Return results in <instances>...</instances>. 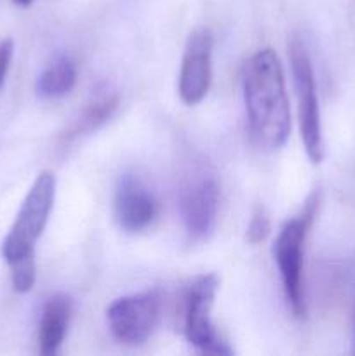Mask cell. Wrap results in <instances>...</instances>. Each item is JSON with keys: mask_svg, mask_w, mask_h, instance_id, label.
<instances>
[{"mask_svg": "<svg viewBox=\"0 0 355 356\" xmlns=\"http://www.w3.org/2000/svg\"><path fill=\"white\" fill-rule=\"evenodd\" d=\"M271 229L270 218H268L267 211L263 207H258L254 211L253 218H251L249 226H247V242L256 245V243H261L268 236Z\"/></svg>", "mask_w": 355, "mask_h": 356, "instance_id": "obj_13", "label": "cell"}, {"mask_svg": "<svg viewBox=\"0 0 355 356\" xmlns=\"http://www.w3.org/2000/svg\"><path fill=\"white\" fill-rule=\"evenodd\" d=\"M118 106V97L115 94H103L97 96L90 104H87L86 110L80 113V117L70 125L68 132H66V141L75 139L79 136L90 134V132L97 131L103 124H106L115 113Z\"/></svg>", "mask_w": 355, "mask_h": 356, "instance_id": "obj_12", "label": "cell"}, {"mask_svg": "<svg viewBox=\"0 0 355 356\" xmlns=\"http://www.w3.org/2000/svg\"><path fill=\"white\" fill-rule=\"evenodd\" d=\"M289 61H291L292 80H294L296 97H298V117L303 146H305L310 162L320 163L324 160V136L319 96H317L312 59L299 38H292L289 45Z\"/></svg>", "mask_w": 355, "mask_h": 356, "instance_id": "obj_4", "label": "cell"}, {"mask_svg": "<svg viewBox=\"0 0 355 356\" xmlns=\"http://www.w3.org/2000/svg\"><path fill=\"white\" fill-rule=\"evenodd\" d=\"M219 280L216 275L195 277L184 292L183 332L188 343L207 355H232L228 344L219 337L212 323V306L218 294Z\"/></svg>", "mask_w": 355, "mask_h": 356, "instance_id": "obj_5", "label": "cell"}, {"mask_svg": "<svg viewBox=\"0 0 355 356\" xmlns=\"http://www.w3.org/2000/svg\"><path fill=\"white\" fill-rule=\"evenodd\" d=\"M72 318V299L66 294H54L45 301L38 325V346L44 356L58 353L68 332Z\"/></svg>", "mask_w": 355, "mask_h": 356, "instance_id": "obj_10", "label": "cell"}, {"mask_svg": "<svg viewBox=\"0 0 355 356\" xmlns=\"http://www.w3.org/2000/svg\"><path fill=\"white\" fill-rule=\"evenodd\" d=\"M181 221L194 240H204L214 229L219 211V184L204 165H195L184 174L178 195Z\"/></svg>", "mask_w": 355, "mask_h": 356, "instance_id": "obj_6", "label": "cell"}, {"mask_svg": "<svg viewBox=\"0 0 355 356\" xmlns=\"http://www.w3.org/2000/svg\"><path fill=\"white\" fill-rule=\"evenodd\" d=\"M54 198L56 176L51 170H44L31 184L17 212L16 221L3 238L2 256L10 270L13 287L17 294H26L35 285V243L47 226L49 216L54 207Z\"/></svg>", "mask_w": 355, "mask_h": 356, "instance_id": "obj_2", "label": "cell"}, {"mask_svg": "<svg viewBox=\"0 0 355 356\" xmlns=\"http://www.w3.org/2000/svg\"><path fill=\"white\" fill-rule=\"evenodd\" d=\"M14 56V42L10 38H3L0 40V89H2L6 76L9 73L10 63H13Z\"/></svg>", "mask_w": 355, "mask_h": 356, "instance_id": "obj_14", "label": "cell"}, {"mask_svg": "<svg viewBox=\"0 0 355 356\" xmlns=\"http://www.w3.org/2000/svg\"><path fill=\"white\" fill-rule=\"evenodd\" d=\"M319 209V193H312L305 207L294 218L282 225L274 242V259L281 273L285 301L294 316L301 318L306 313L303 291V249L308 229Z\"/></svg>", "mask_w": 355, "mask_h": 356, "instance_id": "obj_3", "label": "cell"}, {"mask_svg": "<svg viewBox=\"0 0 355 356\" xmlns=\"http://www.w3.org/2000/svg\"><path fill=\"white\" fill-rule=\"evenodd\" d=\"M212 83V35L207 28L191 31L181 59L178 92L188 106L198 104L207 96Z\"/></svg>", "mask_w": 355, "mask_h": 356, "instance_id": "obj_8", "label": "cell"}, {"mask_svg": "<svg viewBox=\"0 0 355 356\" xmlns=\"http://www.w3.org/2000/svg\"><path fill=\"white\" fill-rule=\"evenodd\" d=\"M244 104L254 145L265 152L282 148L291 134V110L284 68L274 49H261L247 61Z\"/></svg>", "mask_w": 355, "mask_h": 356, "instance_id": "obj_1", "label": "cell"}, {"mask_svg": "<svg viewBox=\"0 0 355 356\" xmlns=\"http://www.w3.org/2000/svg\"><path fill=\"white\" fill-rule=\"evenodd\" d=\"M77 68L68 56H58L44 72L38 75L35 92L44 99L63 97L75 87Z\"/></svg>", "mask_w": 355, "mask_h": 356, "instance_id": "obj_11", "label": "cell"}, {"mask_svg": "<svg viewBox=\"0 0 355 356\" xmlns=\"http://www.w3.org/2000/svg\"><path fill=\"white\" fill-rule=\"evenodd\" d=\"M159 214V202L148 184L136 174H124L115 191V216L122 229L139 233L152 226Z\"/></svg>", "mask_w": 355, "mask_h": 356, "instance_id": "obj_9", "label": "cell"}, {"mask_svg": "<svg viewBox=\"0 0 355 356\" xmlns=\"http://www.w3.org/2000/svg\"><path fill=\"white\" fill-rule=\"evenodd\" d=\"M159 292L146 291L115 299L106 309L110 332L124 344H143L150 339L160 320Z\"/></svg>", "mask_w": 355, "mask_h": 356, "instance_id": "obj_7", "label": "cell"}, {"mask_svg": "<svg viewBox=\"0 0 355 356\" xmlns=\"http://www.w3.org/2000/svg\"><path fill=\"white\" fill-rule=\"evenodd\" d=\"M31 2H33V0H14V3H17V6L21 7H28Z\"/></svg>", "mask_w": 355, "mask_h": 356, "instance_id": "obj_15", "label": "cell"}]
</instances>
